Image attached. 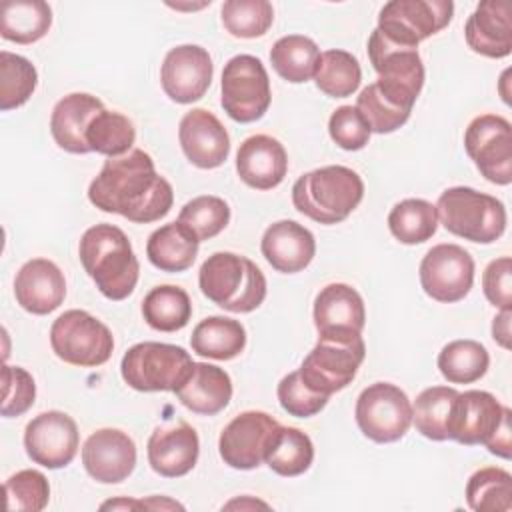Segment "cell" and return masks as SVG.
Instances as JSON below:
<instances>
[{
    "mask_svg": "<svg viewBox=\"0 0 512 512\" xmlns=\"http://www.w3.org/2000/svg\"><path fill=\"white\" fill-rule=\"evenodd\" d=\"M148 464L164 478L186 476L198 462L200 440L186 422L158 426L148 438Z\"/></svg>",
    "mask_w": 512,
    "mask_h": 512,
    "instance_id": "22",
    "label": "cell"
},
{
    "mask_svg": "<svg viewBox=\"0 0 512 512\" xmlns=\"http://www.w3.org/2000/svg\"><path fill=\"white\" fill-rule=\"evenodd\" d=\"M368 58L378 74L376 86L392 104L410 110L424 86V64L418 48L388 42L378 30L368 38Z\"/></svg>",
    "mask_w": 512,
    "mask_h": 512,
    "instance_id": "8",
    "label": "cell"
},
{
    "mask_svg": "<svg viewBox=\"0 0 512 512\" xmlns=\"http://www.w3.org/2000/svg\"><path fill=\"white\" fill-rule=\"evenodd\" d=\"M144 508H152V510H170V508H184L182 504L174 502V500H168V498H160V496H152L148 500H142Z\"/></svg>",
    "mask_w": 512,
    "mask_h": 512,
    "instance_id": "52",
    "label": "cell"
},
{
    "mask_svg": "<svg viewBox=\"0 0 512 512\" xmlns=\"http://www.w3.org/2000/svg\"><path fill=\"white\" fill-rule=\"evenodd\" d=\"M198 242L218 236L230 222V206L218 196H196L186 202L178 220Z\"/></svg>",
    "mask_w": 512,
    "mask_h": 512,
    "instance_id": "42",
    "label": "cell"
},
{
    "mask_svg": "<svg viewBox=\"0 0 512 512\" xmlns=\"http://www.w3.org/2000/svg\"><path fill=\"white\" fill-rule=\"evenodd\" d=\"M80 444L78 426L72 416L60 410H48L34 416L24 430V448L34 464L48 470L68 466Z\"/></svg>",
    "mask_w": 512,
    "mask_h": 512,
    "instance_id": "16",
    "label": "cell"
},
{
    "mask_svg": "<svg viewBox=\"0 0 512 512\" xmlns=\"http://www.w3.org/2000/svg\"><path fill=\"white\" fill-rule=\"evenodd\" d=\"M6 508L10 512H40L48 506L50 484L48 478L38 470H20L4 482Z\"/></svg>",
    "mask_w": 512,
    "mask_h": 512,
    "instance_id": "44",
    "label": "cell"
},
{
    "mask_svg": "<svg viewBox=\"0 0 512 512\" xmlns=\"http://www.w3.org/2000/svg\"><path fill=\"white\" fill-rule=\"evenodd\" d=\"M360 432L378 444L400 440L412 424V402L404 390L390 382L366 386L354 408Z\"/></svg>",
    "mask_w": 512,
    "mask_h": 512,
    "instance_id": "11",
    "label": "cell"
},
{
    "mask_svg": "<svg viewBox=\"0 0 512 512\" xmlns=\"http://www.w3.org/2000/svg\"><path fill=\"white\" fill-rule=\"evenodd\" d=\"M420 286L436 302L462 300L474 284V260L458 244H436L420 262Z\"/></svg>",
    "mask_w": 512,
    "mask_h": 512,
    "instance_id": "14",
    "label": "cell"
},
{
    "mask_svg": "<svg viewBox=\"0 0 512 512\" xmlns=\"http://www.w3.org/2000/svg\"><path fill=\"white\" fill-rule=\"evenodd\" d=\"M198 244L200 242L180 222H170L150 234L146 256L150 264L162 272H184L194 264Z\"/></svg>",
    "mask_w": 512,
    "mask_h": 512,
    "instance_id": "29",
    "label": "cell"
},
{
    "mask_svg": "<svg viewBox=\"0 0 512 512\" xmlns=\"http://www.w3.org/2000/svg\"><path fill=\"white\" fill-rule=\"evenodd\" d=\"M510 418H512V412H510V408H506L500 426L496 428V432L492 434V438L484 444L490 454H496V456H500V458H504V460H510V450H512Z\"/></svg>",
    "mask_w": 512,
    "mask_h": 512,
    "instance_id": "50",
    "label": "cell"
},
{
    "mask_svg": "<svg viewBox=\"0 0 512 512\" xmlns=\"http://www.w3.org/2000/svg\"><path fill=\"white\" fill-rule=\"evenodd\" d=\"M278 426V420L262 410L240 412L220 432V458L234 470L258 468L264 462L266 450Z\"/></svg>",
    "mask_w": 512,
    "mask_h": 512,
    "instance_id": "15",
    "label": "cell"
},
{
    "mask_svg": "<svg viewBox=\"0 0 512 512\" xmlns=\"http://www.w3.org/2000/svg\"><path fill=\"white\" fill-rule=\"evenodd\" d=\"M14 296L26 312L36 316L50 314L66 298L64 274L52 260L32 258L16 272Z\"/></svg>",
    "mask_w": 512,
    "mask_h": 512,
    "instance_id": "23",
    "label": "cell"
},
{
    "mask_svg": "<svg viewBox=\"0 0 512 512\" xmlns=\"http://www.w3.org/2000/svg\"><path fill=\"white\" fill-rule=\"evenodd\" d=\"M184 156L202 170L218 168L230 154V136L224 124L206 108H192L178 126Z\"/></svg>",
    "mask_w": 512,
    "mask_h": 512,
    "instance_id": "20",
    "label": "cell"
},
{
    "mask_svg": "<svg viewBox=\"0 0 512 512\" xmlns=\"http://www.w3.org/2000/svg\"><path fill=\"white\" fill-rule=\"evenodd\" d=\"M214 64L206 48L182 44L164 56L160 68V84L166 96L178 104L200 100L212 84Z\"/></svg>",
    "mask_w": 512,
    "mask_h": 512,
    "instance_id": "17",
    "label": "cell"
},
{
    "mask_svg": "<svg viewBox=\"0 0 512 512\" xmlns=\"http://www.w3.org/2000/svg\"><path fill=\"white\" fill-rule=\"evenodd\" d=\"M222 24L234 38H258L268 32L274 8L268 0H228L222 4Z\"/></svg>",
    "mask_w": 512,
    "mask_h": 512,
    "instance_id": "43",
    "label": "cell"
},
{
    "mask_svg": "<svg viewBox=\"0 0 512 512\" xmlns=\"http://www.w3.org/2000/svg\"><path fill=\"white\" fill-rule=\"evenodd\" d=\"M236 172L246 186L272 190L288 172V154L276 138L254 134L246 138L236 152Z\"/></svg>",
    "mask_w": 512,
    "mask_h": 512,
    "instance_id": "24",
    "label": "cell"
},
{
    "mask_svg": "<svg viewBox=\"0 0 512 512\" xmlns=\"http://www.w3.org/2000/svg\"><path fill=\"white\" fill-rule=\"evenodd\" d=\"M260 250L274 270L282 274H296L312 262L316 254V240L302 224L294 220H278L264 230Z\"/></svg>",
    "mask_w": 512,
    "mask_h": 512,
    "instance_id": "26",
    "label": "cell"
},
{
    "mask_svg": "<svg viewBox=\"0 0 512 512\" xmlns=\"http://www.w3.org/2000/svg\"><path fill=\"white\" fill-rule=\"evenodd\" d=\"M100 110H104L102 100L86 92H72L60 98L50 116L54 142L70 154H88L86 130Z\"/></svg>",
    "mask_w": 512,
    "mask_h": 512,
    "instance_id": "27",
    "label": "cell"
},
{
    "mask_svg": "<svg viewBox=\"0 0 512 512\" xmlns=\"http://www.w3.org/2000/svg\"><path fill=\"white\" fill-rule=\"evenodd\" d=\"M482 290L486 300L500 308L512 310V260L510 256H500L492 260L482 272Z\"/></svg>",
    "mask_w": 512,
    "mask_h": 512,
    "instance_id": "49",
    "label": "cell"
},
{
    "mask_svg": "<svg viewBox=\"0 0 512 512\" xmlns=\"http://www.w3.org/2000/svg\"><path fill=\"white\" fill-rule=\"evenodd\" d=\"M100 508L102 510H106V508H112V510H132V508H144V504H142V500L122 498V500H108Z\"/></svg>",
    "mask_w": 512,
    "mask_h": 512,
    "instance_id": "53",
    "label": "cell"
},
{
    "mask_svg": "<svg viewBox=\"0 0 512 512\" xmlns=\"http://www.w3.org/2000/svg\"><path fill=\"white\" fill-rule=\"evenodd\" d=\"M278 402L280 406L290 414V416H296V418H310L314 414H318L330 396H324V394H318L314 390H310L300 372L294 370L290 374H286L280 384H278Z\"/></svg>",
    "mask_w": 512,
    "mask_h": 512,
    "instance_id": "47",
    "label": "cell"
},
{
    "mask_svg": "<svg viewBox=\"0 0 512 512\" xmlns=\"http://www.w3.org/2000/svg\"><path fill=\"white\" fill-rule=\"evenodd\" d=\"M436 214L442 226L464 240L492 244L506 230V208L490 194L468 186L446 188L436 202Z\"/></svg>",
    "mask_w": 512,
    "mask_h": 512,
    "instance_id": "5",
    "label": "cell"
},
{
    "mask_svg": "<svg viewBox=\"0 0 512 512\" xmlns=\"http://www.w3.org/2000/svg\"><path fill=\"white\" fill-rule=\"evenodd\" d=\"M194 360L176 344L138 342L120 362L122 380L138 392H176L190 376Z\"/></svg>",
    "mask_w": 512,
    "mask_h": 512,
    "instance_id": "6",
    "label": "cell"
},
{
    "mask_svg": "<svg viewBox=\"0 0 512 512\" xmlns=\"http://www.w3.org/2000/svg\"><path fill=\"white\" fill-rule=\"evenodd\" d=\"M466 502L476 512H508L512 508V476L498 466L476 470L466 482Z\"/></svg>",
    "mask_w": 512,
    "mask_h": 512,
    "instance_id": "39",
    "label": "cell"
},
{
    "mask_svg": "<svg viewBox=\"0 0 512 512\" xmlns=\"http://www.w3.org/2000/svg\"><path fill=\"white\" fill-rule=\"evenodd\" d=\"M510 318H512V310H500V314H496L492 320V338L504 350H510V338H512L510 336Z\"/></svg>",
    "mask_w": 512,
    "mask_h": 512,
    "instance_id": "51",
    "label": "cell"
},
{
    "mask_svg": "<svg viewBox=\"0 0 512 512\" xmlns=\"http://www.w3.org/2000/svg\"><path fill=\"white\" fill-rule=\"evenodd\" d=\"M202 294L216 306L236 314L256 310L266 298V278L246 256L234 252H214L198 272Z\"/></svg>",
    "mask_w": 512,
    "mask_h": 512,
    "instance_id": "4",
    "label": "cell"
},
{
    "mask_svg": "<svg viewBox=\"0 0 512 512\" xmlns=\"http://www.w3.org/2000/svg\"><path fill=\"white\" fill-rule=\"evenodd\" d=\"M464 150L488 182H512V126L504 116H476L464 132Z\"/></svg>",
    "mask_w": 512,
    "mask_h": 512,
    "instance_id": "13",
    "label": "cell"
},
{
    "mask_svg": "<svg viewBox=\"0 0 512 512\" xmlns=\"http://www.w3.org/2000/svg\"><path fill=\"white\" fill-rule=\"evenodd\" d=\"M38 84L34 64L14 52H0V108L4 112L20 108L30 100Z\"/></svg>",
    "mask_w": 512,
    "mask_h": 512,
    "instance_id": "41",
    "label": "cell"
},
{
    "mask_svg": "<svg viewBox=\"0 0 512 512\" xmlns=\"http://www.w3.org/2000/svg\"><path fill=\"white\" fill-rule=\"evenodd\" d=\"M82 464L96 482L118 484L136 468V444L118 428H100L86 438Z\"/></svg>",
    "mask_w": 512,
    "mask_h": 512,
    "instance_id": "19",
    "label": "cell"
},
{
    "mask_svg": "<svg viewBox=\"0 0 512 512\" xmlns=\"http://www.w3.org/2000/svg\"><path fill=\"white\" fill-rule=\"evenodd\" d=\"M456 394L458 390L450 386H430L416 396V402L412 404V422L424 438L434 442L448 440L446 424Z\"/></svg>",
    "mask_w": 512,
    "mask_h": 512,
    "instance_id": "40",
    "label": "cell"
},
{
    "mask_svg": "<svg viewBox=\"0 0 512 512\" xmlns=\"http://www.w3.org/2000/svg\"><path fill=\"white\" fill-rule=\"evenodd\" d=\"M174 394L180 404L194 414L214 416L228 406L232 398V380L226 370L214 364L194 362L190 376Z\"/></svg>",
    "mask_w": 512,
    "mask_h": 512,
    "instance_id": "28",
    "label": "cell"
},
{
    "mask_svg": "<svg viewBox=\"0 0 512 512\" xmlns=\"http://www.w3.org/2000/svg\"><path fill=\"white\" fill-rule=\"evenodd\" d=\"M488 366L486 346L470 338L452 340L438 354V370L450 384H472L486 374Z\"/></svg>",
    "mask_w": 512,
    "mask_h": 512,
    "instance_id": "35",
    "label": "cell"
},
{
    "mask_svg": "<svg viewBox=\"0 0 512 512\" xmlns=\"http://www.w3.org/2000/svg\"><path fill=\"white\" fill-rule=\"evenodd\" d=\"M88 200L102 212L120 214L136 224H150L170 212L174 190L156 172L152 156L132 148L128 154L104 162L88 186Z\"/></svg>",
    "mask_w": 512,
    "mask_h": 512,
    "instance_id": "1",
    "label": "cell"
},
{
    "mask_svg": "<svg viewBox=\"0 0 512 512\" xmlns=\"http://www.w3.org/2000/svg\"><path fill=\"white\" fill-rule=\"evenodd\" d=\"M136 140V128L132 120L114 110H100L86 130V142L90 152L104 154L108 158L124 156L132 150Z\"/></svg>",
    "mask_w": 512,
    "mask_h": 512,
    "instance_id": "38",
    "label": "cell"
},
{
    "mask_svg": "<svg viewBox=\"0 0 512 512\" xmlns=\"http://www.w3.org/2000/svg\"><path fill=\"white\" fill-rule=\"evenodd\" d=\"M466 44L480 56L506 58L512 52V24L508 0H484L468 16Z\"/></svg>",
    "mask_w": 512,
    "mask_h": 512,
    "instance_id": "25",
    "label": "cell"
},
{
    "mask_svg": "<svg viewBox=\"0 0 512 512\" xmlns=\"http://www.w3.org/2000/svg\"><path fill=\"white\" fill-rule=\"evenodd\" d=\"M328 134L342 150H362L370 140V126L356 106H340L328 120Z\"/></svg>",
    "mask_w": 512,
    "mask_h": 512,
    "instance_id": "48",
    "label": "cell"
},
{
    "mask_svg": "<svg viewBox=\"0 0 512 512\" xmlns=\"http://www.w3.org/2000/svg\"><path fill=\"white\" fill-rule=\"evenodd\" d=\"M452 14L450 0H392L382 6L376 30L392 44L418 48L422 40L446 28Z\"/></svg>",
    "mask_w": 512,
    "mask_h": 512,
    "instance_id": "12",
    "label": "cell"
},
{
    "mask_svg": "<svg viewBox=\"0 0 512 512\" xmlns=\"http://www.w3.org/2000/svg\"><path fill=\"white\" fill-rule=\"evenodd\" d=\"M388 228L402 244H422L438 230L436 206L422 198H406L388 214Z\"/></svg>",
    "mask_w": 512,
    "mask_h": 512,
    "instance_id": "36",
    "label": "cell"
},
{
    "mask_svg": "<svg viewBox=\"0 0 512 512\" xmlns=\"http://www.w3.org/2000/svg\"><path fill=\"white\" fill-rule=\"evenodd\" d=\"M50 346L54 354L72 366L94 368L110 360L114 336L110 328L86 310H66L50 328Z\"/></svg>",
    "mask_w": 512,
    "mask_h": 512,
    "instance_id": "9",
    "label": "cell"
},
{
    "mask_svg": "<svg viewBox=\"0 0 512 512\" xmlns=\"http://www.w3.org/2000/svg\"><path fill=\"white\" fill-rule=\"evenodd\" d=\"M364 198V182L348 166L332 164L302 174L292 186L294 208L318 224L346 220Z\"/></svg>",
    "mask_w": 512,
    "mask_h": 512,
    "instance_id": "3",
    "label": "cell"
},
{
    "mask_svg": "<svg viewBox=\"0 0 512 512\" xmlns=\"http://www.w3.org/2000/svg\"><path fill=\"white\" fill-rule=\"evenodd\" d=\"M312 316L318 336L362 334L366 324L362 296L356 288L342 282H332L316 294Z\"/></svg>",
    "mask_w": 512,
    "mask_h": 512,
    "instance_id": "21",
    "label": "cell"
},
{
    "mask_svg": "<svg viewBox=\"0 0 512 512\" xmlns=\"http://www.w3.org/2000/svg\"><path fill=\"white\" fill-rule=\"evenodd\" d=\"M364 356L366 344L362 334L318 336L316 346L302 360L298 372L310 390L332 396L356 378Z\"/></svg>",
    "mask_w": 512,
    "mask_h": 512,
    "instance_id": "7",
    "label": "cell"
},
{
    "mask_svg": "<svg viewBox=\"0 0 512 512\" xmlns=\"http://www.w3.org/2000/svg\"><path fill=\"white\" fill-rule=\"evenodd\" d=\"M320 60L318 44L302 34H288L274 42L270 50V64L276 74L292 84H302L314 78Z\"/></svg>",
    "mask_w": 512,
    "mask_h": 512,
    "instance_id": "33",
    "label": "cell"
},
{
    "mask_svg": "<svg viewBox=\"0 0 512 512\" xmlns=\"http://www.w3.org/2000/svg\"><path fill=\"white\" fill-rule=\"evenodd\" d=\"M78 258L108 300L128 298L138 282L140 264L124 230L114 224L90 226L78 244Z\"/></svg>",
    "mask_w": 512,
    "mask_h": 512,
    "instance_id": "2",
    "label": "cell"
},
{
    "mask_svg": "<svg viewBox=\"0 0 512 512\" xmlns=\"http://www.w3.org/2000/svg\"><path fill=\"white\" fill-rule=\"evenodd\" d=\"M362 80V68L354 54L332 48L320 54L316 64L314 82L320 92L330 98H346L352 96Z\"/></svg>",
    "mask_w": 512,
    "mask_h": 512,
    "instance_id": "37",
    "label": "cell"
},
{
    "mask_svg": "<svg viewBox=\"0 0 512 512\" xmlns=\"http://www.w3.org/2000/svg\"><path fill=\"white\" fill-rule=\"evenodd\" d=\"M142 316L146 324L158 332L182 330L192 318V302L184 288L160 284L142 300Z\"/></svg>",
    "mask_w": 512,
    "mask_h": 512,
    "instance_id": "32",
    "label": "cell"
},
{
    "mask_svg": "<svg viewBox=\"0 0 512 512\" xmlns=\"http://www.w3.org/2000/svg\"><path fill=\"white\" fill-rule=\"evenodd\" d=\"M314 460V444L306 432L294 426H278L264 462L278 476H300L304 474Z\"/></svg>",
    "mask_w": 512,
    "mask_h": 512,
    "instance_id": "34",
    "label": "cell"
},
{
    "mask_svg": "<svg viewBox=\"0 0 512 512\" xmlns=\"http://www.w3.org/2000/svg\"><path fill=\"white\" fill-rule=\"evenodd\" d=\"M192 352L212 360H232L246 346L244 326L226 316H208L198 322L190 336Z\"/></svg>",
    "mask_w": 512,
    "mask_h": 512,
    "instance_id": "30",
    "label": "cell"
},
{
    "mask_svg": "<svg viewBox=\"0 0 512 512\" xmlns=\"http://www.w3.org/2000/svg\"><path fill=\"white\" fill-rule=\"evenodd\" d=\"M2 406L0 414L4 418L22 416L36 400V384L28 370L20 366H8L2 368Z\"/></svg>",
    "mask_w": 512,
    "mask_h": 512,
    "instance_id": "46",
    "label": "cell"
},
{
    "mask_svg": "<svg viewBox=\"0 0 512 512\" xmlns=\"http://www.w3.org/2000/svg\"><path fill=\"white\" fill-rule=\"evenodd\" d=\"M220 90L224 112L240 124L260 120L270 108L272 92L268 72L260 58L252 54L232 56L224 64Z\"/></svg>",
    "mask_w": 512,
    "mask_h": 512,
    "instance_id": "10",
    "label": "cell"
},
{
    "mask_svg": "<svg viewBox=\"0 0 512 512\" xmlns=\"http://www.w3.org/2000/svg\"><path fill=\"white\" fill-rule=\"evenodd\" d=\"M356 108L370 126V132L376 134H390L404 126L406 120L410 118V110H404L392 104L388 98H384L376 82L362 88V92L356 98Z\"/></svg>",
    "mask_w": 512,
    "mask_h": 512,
    "instance_id": "45",
    "label": "cell"
},
{
    "mask_svg": "<svg viewBox=\"0 0 512 512\" xmlns=\"http://www.w3.org/2000/svg\"><path fill=\"white\" fill-rule=\"evenodd\" d=\"M52 8L44 0H6L0 12V34L16 44H32L48 34Z\"/></svg>",
    "mask_w": 512,
    "mask_h": 512,
    "instance_id": "31",
    "label": "cell"
},
{
    "mask_svg": "<svg viewBox=\"0 0 512 512\" xmlns=\"http://www.w3.org/2000/svg\"><path fill=\"white\" fill-rule=\"evenodd\" d=\"M506 408L508 406H502L500 400L486 390L458 392L446 424L448 440H456L464 446L486 444L500 426Z\"/></svg>",
    "mask_w": 512,
    "mask_h": 512,
    "instance_id": "18",
    "label": "cell"
},
{
    "mask_svg": "<svg viewBox=\"0 0 512 512\" xmlns=\"http://www.w3.org/2000/svg\"><path fill=\"white\" fill-rule=\"evenodd\" d=\"M234 506H240V508H244V506H262V508H268V504H264V502H258V500H256V502H254V500H252V502L234 500V502H228V504H226V508H234Z\"/></svg>",
    "mask_w": 512,
    "mask_h": 512,
    "instance_id": "54",
    "label": "cell"
}]
</instances>
